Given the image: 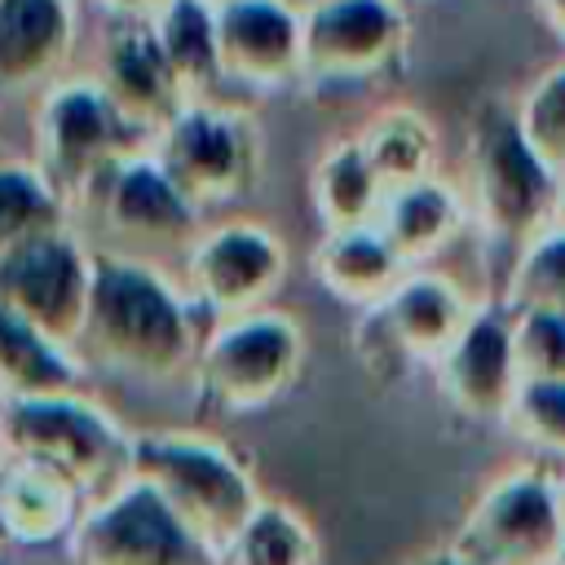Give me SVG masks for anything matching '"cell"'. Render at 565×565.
<instances>
[{
    "label": "cell",
    "instance_id": "cell-32",
    "mask_svg": "<svg viewBox=\"0 0 565 565\" xmlns=\"http://www.w3.org/2000/svg\"><path fill=\"white\" fill-rule=\"evenodd\" d=\"M168 4H172V0H97V9H106L115 22H141V26L159 22V13H163Z\"/></svg>",
    "mask_w": 565,
    "mask_h": 565
},
{
    "label": "cell",
    "instance_id": "cell-39",
    "mask_svg": "<svg viewBox=\"0 0 565 565\" xmlns=\"http://www.w3.org/2000/svg\"><path fill=\"white\" fill-rule=\"evenodd\" d=\"M388 4H397V9H406V4H419V0H388Z\"/></svg>",
    "mask_w": 565,
    "mask_h": 565
},
{
    "label": "cell",
    "instance_id": "cell-12",
    "mask_svg": "<svg viewBox=\"0 0 565 565\" xmlns=\"http://www.w3.org/2000/svg\"><path fill=\"white\" fill-rule=\"evenodd\" d=\"M406 9L388 0H340L300 22V75L318 88H366L406 57Z\"/></svg>",
    "mask_w": 565,
    "mask_h": 565
},
{
    "label": "cell",
    "instance_id": "cell-25",
    "mask_svg": "<svg viewBox=\"0 0 565 565\" xmlns=\"http://www.w3.org/2000/svg\"><path fill=\"white\" fill-rule=\"evenodd\" d=\"M309 194H313V207H318L327 234L366 230V225H375V216L384 207V190H380V181H375V172H371V163L353 137L335 141L318 159Z\"/></svg>",
    "mask_w": 565,
    "mask_h": 565
},
{
    "label": "cell",
    "instance_id": "cell-4",
    "mask_svg": "<svg viewBox=\"0 0 565 565\" xmlns=\"http://www.w3.org/2000/svg\"><path fill=\"white\" fill-rule=\"evenodd\" d=\"M0 441L9 459H26L66 477L88 508L132 477V433H124L84 393L0 402Z\"/></svg>",
    "mask_w": 565,
    "mask_h": 565
},
{
    "label": "cell",
    "instance_id": "cell-1",
    "mask_svg": "<svg viewBox=\"0 0 565 565\" xmlns=\"http://www.w3.org/2000/svg\"><path fill=\"white\" fill-rule=\"evenodd\" d=\"M199 327L190 296L154 265L93 252V296L75 358L110 375L163 384L199 362Z\"/></svg>",
    "mask_w": 565,
    "mask_h": 565
},
{
    "label": "cell",
    "instance_id": "cell-2",
    "mask_svg": "<svg viewBox=\"0 0 565 565\" xmlns=\"http://www.w3.org/2000/svg\"><path fill=\"white\" fill-rule=\"evenodd\" d=\"M468 185L486 238L512 260L556 225L561 177L530 150L516 106L499 97H481L468 115Z\"/></svg>",
    "mask_w": 565,
    "mask_h": 565
},
{
    "label": "cell",
    "instance_id": "cell-13",
    "mask_svg": "<svg viewBox=\"0 0 565 565\" xmlns=\"http://www.w3.org/2000/svg\"><path fill=\"white\" fill-rule=\"evenodd\" d=\"M287 269V252L278 234L265 225L230 221L216 230H203V238L181 260V291L199 313H212L221 322L260 313L265 300L278 291Z\"/></svg>",
    "mask_w": 565,
    "mask_h": 565
},
{
    "label": "cell",
    "instance_id": "cell-5",
    "mask_svg": "<svg viewBox=\"0 0 565 565\" xmlns=\"http://www.w3.org/2000/svg\"><path fill=\"white\" fill-rule=\"evenodd\" d=\"M150 137L137 132L97 84H53L35 115V172L75 212L84 194L119 163L137 159Z\"/></svg>",
    "mask_w": 565,
    "mask_h": 565
},
{
    "label": "cell",
    "instance_id": "cell-23",
    "mask_svg": "<svg viewBox=\"0 0 565 565\" xmlns=\"http://www.w3.org/2000/svg\"><path fill=\"white\" fill-rule=\"evenodd\" d=\"M154 26V40L163 49V62L181 88L185 106H203L216 102L221 79V57H216V18L212 4L203 0H172Z\"/></svg>",
    "mask_w": 565,
    "mask_h": 565
},
{
    "label": "cell",
    "instance_id": "cell-3",
    "mask_svg": "<svg viewBox=\"0 0 565 565\" xmlns=\"http://www.w3.org/2000/svg\"><path fill=\"white\" fill-rule=\"evenodd\" d=\"M132 481L154 490L163 508L212 552H225L265 503L243 459L194 433H137Z\"/></svg>",
    "mask_w": 565,
    "mask_h": 565
},
{
    "label": "cell",
    "instance_id": "cell-37",
    "mask_svg": "<svg viewBox=\"0 0 565 565\" xmlns=\"http://www.w3.org/2000/svg\"><path fill=\"white\" fill-rule=\"evenodd\" d=\"M4 463H9V450H4V441H0V472H4Z\"/></svg>",
    "mask_w": 565,
    "mask_h": 565
},
{
    "label": "cell",
    "instance_id": "cell-20",
    "mask_svg": "<svg viewBox=\"0 0 565 565\" xmlns=\"http://www.w3.org/2000/svg\"><path fill=\"white\" fill-rule=\"evenodd\" d=\"M313 274L335 300L362 305V309H380L402 287L406 265L384 243V234L375 225H366V230L322 234V243L313 252Z\"/></svg>",
    "mask_w": 565,
    "mask_h": 565
},
{
    "label": "cell",
    "instance_id": "cell-18",
    "mask_svg": "<svg viewBox=\"0 0 565 565\" xmlns=\"http://www.w3.org/2000/svg\"><path fill=\"white\" fill-rule=\"evenodd\" d=\"M477 313L459 296L455 282L437 274H406L402 287L375 309V327L388 335L393 353L415 358V362H441L450 344L468 331Z\"/></svg>",
    "mask_w": 565,
    "mask_h": 565
},
{
    "label": "cell",
    "instance_id": "cell-30",
    "mask_svg": "<svg viewBox=\"0 0 565 565\" xmlns=\"http://www.w3.org/2000/svg\"><path fill=\"white\" fill-rule=\"evenodd\" d=\"M521 384H565V313H508Z\"/></svg>",
    "mask_w": 565,
    "mask_h": 565
},
{
    "label": "cell",
    "instance_id": "cell-14",
    "mask_svg": "<svg viewBox=\"0 0 565 565\" xmlns=\"http://www.w3.org/2000/svg\"><path fill=\"white\" fill-rule=\"evenodd\" d=\"M212 18L225 84L282 88L300 79V18L278 0H230Z\"/></svg>",
    "mask_w": 565,
    "mask_h": 565
},
{
    "label": "cell",
    "instance_id": "cell-7",
    "mask_svg": "<svg viewBox=\"0 0 565 565\" xmlns=\"http://www.w3.org/2000/svg\"><path fill=\"white\" fill-rule=\"evenodd\" d=\"M84 212L106 256H124L137 265H150V256H190V247L203 238V216L172 190V181L159 172L150 154H137L119 168H110L75 207Z\"/></svg>",
    "mask_w": 565,
    "mask_h": 565
},
{
    "label": "cell",
    "instance_id": "cell-6",
    "mask_svg": "<svg viewBox=\"0 0 565 565\" xmlns=\"http://www.w3.org/2000/svg\"><path fill=\"white\" fill-rule=\"evenodd\" d=\"M150 159L172 181V190L203 216L238 203L256 185L265 146L247 110L225 102H203V106H185L154 137Z\"/></svg>",
    "mask_w": 565,
    "mask_h": 565
},
{
    "label": "cell",
    "instance_id": "cell-31",
    "mask_svg": "<svg viewBox=\"0 0 565 565\" xmlns=\"http://www.w3.org/2000/svg\"><path fill=\"white\" fill-rule=\"evenodd\" d=\"M508 428L543 459H556L565 472V384H521Z\"/></svg>",
    "mask_w": 565,
    "mask_h": 565
},
{
    "label": "cell",
    "instance_id": "cell-26",
    "mask_svg": "<svg viewBox=\"0 0 565 565\" xmlns=\"http://www.w3.org/2000/svg\"><path fill=\"white\" fill-rule=\"evenodd\" d=\"M53 230H66V203L31 163H0V260Z\"/></svg>",
    "mask_w": 565,
    "mask_h": 565
},
{
    "label": "cell",
    "instance_id": "cell-15",
    "mask_svg": "<svg viewBox=\"0 0 565 565\" xmlns=\"http://www.w3.org/2000/svg\"><path fill=\"white\" fill-rule=\"evenodd\" d=\"M97 88L150 141L185 110L181 88L163 62L159 40H154V26H141V22H115L110 26V35L102 44Z\"/></svg>",
    "mask_w": 565,
    "mask_h": 565
},
{
    "label": "cell",
    "instance_id": "cell-40",
    "mask_svg": "<svg viewBox=\"0 0 565 565\" xmlns=\"http://www.w3.org/2000/svg\"><path fill=\"white\" fill-rule=\"evenodd\" d=\"M203 4H212V9H221V4H230V0H203Z\"/></svg>",
    "mask_w": 565,
    "mask_h": 565
},
{
    "label": "cell",
    "instance_id": "cell-17",
    "mask_svg": "<svg viewBox=\"0 0 565 565\" xmlns=\"http://www.w3.org/2000/svg\"><path fill=\"white\" fill-rule=\"evenodd\" d=\"M75 49L71 0H0V97L53 84Z\"/></svg>",
    "mask_w": 565,
    "mask_h": 565
},
{
    "label": "cell",
    "instance_id": "cell-9",
    "mask_svg": "<svg viewBox=\"0 0 565 565\" xmlns=\"http://www.w3.org/2000/svg\"><path fill=\"white\" fill-rule=\"evenodd\" d=\"M565 543L556 477L521 468L481 490L455 534V552L472 565H552Z\"/></svg>",
    "mask_w": 565,
    "mask_h": 565
},
{
    "label": "cell",
    "instance_id": "cell-35",
    "mask_svg": "<svg viewBox=\"0 0 565 565\" xmlns=\"http://www.w3.org/2000/svg\"><path fill=\"white\" fill-rule=\"evenodd\" d=\"M424 565H472V561H463V556H459L455 547H446L441 556H433V561H424Z\"/></svg>",
    "mask_w": 565,
    "mask_h": 565
},
{
    "label": "cell",
    "instance_id": "cell-16",
    "mask_svg": "<svg viewBox=\"0 0 565 565\" xmlns=\"http://www.w3.org/2000/svg\"><path fill=\"white\" fill-rule=\"evenodd\" d=\"M437 384L459 415L508 424V411L521 388L508 313H477L468 331L450 344V353L437 362Z\"/></svg>",
    "mask_w": 565,
    "mask_h": 565
},
{
    "label": "cell",
    "instance_id": "cell-8",
    "mask_svg": "<svg viewBox=\"0 0 565 565\" xmlns=\"http://www.w3.org/2000/svg\"><path fill=\"white\" fill-rule=\"evenodd\" d=\"M305 335L287 313L260 309L234 322H216L203 340L194 380L207 406L225 415H252L274 406L300 375Z\"/></svg>",
    "mask_w": 565,
    "mask_h": 565
},
{
    "label": "cell",
    "instance_id": "cell-28",
    "mask_svg": "<svg viewBox=\"0 0 565 565\" xmlns=\"http://www.w3.org/2000/svg\"><path fill=\"white\" fill-rule=\"evenodd\" d=\"M503 313H565V225H552L508 265Z\"/></svg>",
    "mask_w": 565,
    "mask_h": 565
},
{
    "label": "cell",
    "instance_id": "cell-34",
    "mask_svg": "<svg viewBox=\"0 0 565 565\" xmlns=\"http://www.w3.org/2000/svg\"><path fill=\"white\" fill-rule=\"evenodd\" d=\"M278 4L305 22V18H313V13H322V9H331V4H340V0H278Z\"/></svg>",
    "mask_w": 565,
    "mask_h": 565
},
{
    "label": "cell",
    "instance_id": "cell-19",
    "mask_svg": "<svg viewBox=\"0 0 565 565\" xmlns=\"http://www.w3.org/2000/svg\"><path fill=\"white\" fill-rule=\"evenodd\" d=\"M84 494L26 459H9L0 472V534L4 543H22V547H44L75 534L79 516H84Z\"/></svg>",
    "mask_w": 565,
    "mask_h": 565
},
{
    "label": "cell",
    "instance_id": "cell-36",
    "mask_svg": "<svg viewBox=\"0 0 565 565\" xmlns=\"http://www.w3.org/2000/svg\"><path fill=\"white\" fill-rule=\"evenodd\" d=\"M556 494H561V512H565V472L556 477Z\"/></svg>",
    "mask_w": 565,
    "mask_h": 565
},
{
    "label": "cell",
    "instance_id": "cell-27",
    "mask_svg": "<svg viewBox=\"0 0 565 565\" xmlns=\"http://www.w3.org/2000/svg\"><path fill=\"white\" fill-rule=\"evenodd\" d=\"M221 565H318V539L300 512L265 499L260 512L221 552Z\"/></svg>",
    "mask_w": 565,
    "mask_h": 565
},
{
    "label": "cell",
    "instance_id": "cell-10",
    "mask_svg": "<svg viewBox=\"0 0 565 565\" xmlns=\"http://www.w3.org/2000/svg\"><path fill=\"white\" fill-rule=\"evenodd\" d=\"M93 296V247L79 234L53 230L0 260V309L35 327L57 349L75 353Z\"/></svg>",
    "mask_w": 565,
    "mask_h": 565
},
{
    "label": "cell",
    "instance_id": "cell-22",
    "mask_svg": "<svg viewBox=\"0 0 565 565\" xmlns=\"http://www.w3.org/2000/svg\"><path fill=\"white\" fill-rule=\"evenodd\" d=\"M375 230L397 252V260L411 269V265L437 256L463 230V203L446 181L428 177L419 185H406V190L388 194L380 216H375Z\"/></svg>",
    "mask_w": 565,
    "mask_h": 565
},
{
    "label": "cell",
    "instance_id": "cell-33",
    "mask_svg": "<svg viewBox=\"0 0 565 565\" xmlns=\"http://www.w3.org/2000/svg\"><path fill=\"white\" fill-rule=\"evenodd\" d=\"M534 13H539V22L565 44V0H534Z\"/></svg>",
    "mask_w": 565,
    "mask_h": 565
},
{
    "label": "cell",
    "instance_id": "cell-29",
    "mask_svg": "<svg viewBox=\"0 0 565 565\" xmlns=\"http://www.w3.org/2000/svg\"><path fill=\"white\" fill-rule=\"evenodd\" d=\"M516 124L547 172L565 177V66L547 71L516 106Z\"/></svg>",
    "mask_w": 565,
    "mask_h": 565
},
{
    "label": "cell",
    "instance_id": "cell-24",
    "mask_svg": "<svg viewBox=\"0 0 565 565\" xmlns=\"http://www.w3.org/2000/svg\"><path fill=\"white\" fill-rule=\"evenodd\" d=\"M353 141L362 146V154H366L384 199L433 177L437 137H433V124L415 106H384V110H375Z\"/></svg>",
    "mask_w": 565,
    "mask_h": 565
},
{
    "label": "cell",
    "instance_id": "cell-11",
    "mask_svg": "<svg viewBox=\"0 0 565 565\" xmlns=\"http://www.w3.org/2000/svg\"><path fill=\"white\" fill-rule=\"evenodd\" d=\"M75 565H221L194 530H185L154 490L128 477L115 494L84 508L71 534Z\"/></svg>",
    "mask_w": 565,
    "mask_h": 565
},
{
    "label": "cell",
    "instance_id": "cell-21",
    "mask_svg": "<svg viewBox=\"0 0 565 565\" xmlns=\"http://www.w3.org/2000/svg\"><path fill=\"white\" fill-rule=\"evenodd\" d=\"M88 366L44 340L35 327L18 322L0 309V402H35V397H75L84 393Z\"/></svg>",
    "mask_w": 565,
    "mask_h": 565
},
{
    "label": "cell",
    "instance_id": "cell-38",
    "mask_svg": "<svg viewBox=\"0 0 565 565\" xmlns=\"http://www.w3.org/2000/svg\"><path fill=\"white\" fill-rule=\"evenodd\" d=\"M552 565H565V543H561V552L552 556Z\"/></svg>",
    "mask_w": 565,
    "mask_h": 565
}]
</instances>
